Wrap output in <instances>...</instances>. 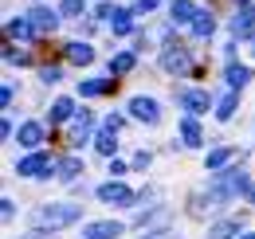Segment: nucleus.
<instances>
[{
  "mask_svg": "<svg viewBox=\"0 0 255 239\" xmlns=\"http://www.w3.org/2000/svg\"><path fill=\"white\" fill-rule=\"evenodd\" d=\"M161 216H165V208H153V212H145V216L137 220V228H149V224H153V220H161Z\"/></svg>",
  "mask_w": 255,
  "mask_h": 239,
  "instance_id": "30",
  "label": "nucleus"
},
{
  "mask_svg": "<svg viewBox=\"0 0 255 239\" xmlns=\"http://www.w3.org/2000/svg\"><path fill=\"white\" fill-rule=\"evenodd\" d=\"M196 16H200V8H196L192 0H173V4H169V20H173V24H192Z\"/></svg>",
  "mask_w": 255,
  "mask_h": 239,
  "instance_id": "11",
  "label": "nucleus"
},
{
  "mask_svg": "<svg viewBox=\"0 0 255 239\" xmlns=\"http://www.w3.org/2000/svg\"><path fill=\"white\" fill-rule=\"evenodd\" d=\"M43 133H47V129H43L39 121H24V125H20V145H28V149H35V145L43 141Z\"/></svg>",
  "mask_w": 255,
  "mask_h": 239,
  "instance_id": "16",
  "label": "nucleus"
},
{
  "mask_svg": "<svg viewBox=\"0 0 255 239\" xmlns=\"http://www.w3.org/2000/svg\"><path fill=\"white\" fill-rule=\"evenodd\" d=\"M157 4H161V0H137V4H133V12H141V16H145V12H153Z\"/></svg>",
  "mask_w": 255,
  "mask_h": 239,
  "instance_id": "31",
  "label": "nucleus"
},
{
  "mask_svg": "<svg viewBox=\"0 0 255 239\" xmlns=\"http://www.w3.org/2000/svg\"><path fill=\"white\" fill-rule=\"evenodd\" d=\"M177 98H181V106H185V110H189L192 118H196V114H204V110H208V106H212V98H208V94H204V90H181V94H177Z\"/></svg>",
  "mask_w": 255,
  "mask_h": 239,
  "instance_id": "10",
  "label": "nucleus"
},
{
  "mask_svg": "<svg viewBox=\"0 0 255 239\" xmlns=\"http://www.w3.org/2000/svg\"><path fill=\"white\" fill-rule=\"evenodd\" d=\"M4 35H8L12 43H16V39H20V43H28V39H35V24L28 20V16H24V20H8Z\"/></svg>",
  "mask_w": 255,
  "mask_h": 239,
  "instance_id": "12",
  "label": "nucleus"
},
{
  "mask_svg": "<svg viewBox=\"0 0 255 239\" xmlns=\"http://www.w3.org/2000/svg\"><path fill=\"white\" fill-rule=\"evenodd\" d=\"M71 114H75V102H71V98H59V102L47 110V121H51V125H59V121H67Z\"/></svg>",
  "mask_w": 255,
  "mask_h": 239,
  "instance_id": "19",
  "label": "nucleus"
},
{
  "mask_svg": "<svg viewBox=\"0 0 255 239\" xmlns=\"http://www.w3.org/2000/svg\"><path fill=\"white\" fill-rule=\"evenodd\" d=\"M236 4H240V12L232 20V31L240 39H248V35H255V0H236Z\"/></svg>",
  "mask_w": 255,
  "mask_h": 239,
  "instance_id": "6",
  "label": "nucleus"
},
{
  "mask_svg": "<svg viewBox=\"0 0 255 239\" xmlns=\"http://www.w3.org/2000/svg\"><path fill=\"white\" fill-rule=\"evenodd\" d=\"M16 173L20 177H51V173H59V165L51 153H28L24 161H16Z\"/></svg>",
  "mask_w": 255,
  "mask_h": 239,
  "instance_id": "3",
  "label": "nucleus"
},
{
  "mask_svg": "<svg viewBox=\"0 0 255 239\" xmlns=\"http://www.w3.org/2000/svg\"><path fill=\"white\" fill-rule=\"evenodd\" d=\"M236 106H240V94H236V90H232V94H224V98H220V106H216V118L228 121L232 114H236Z\"/></svg>",
  "mask_w": 255,
  "mask_h": 239,
  "instance_id": "23",
  "label": "nucleus"
},
{
  "mask_svg": "<svg viewBox=\"0 0 255 239\" xmlns=\"http://www.w3.org/2000/svg\"><path fill=\"white\" fill-rule=\"evenodd\" d=\"M149 161H153V153H149V149H141V153H137V157H133V169H145Z\"/></svg>",
  "mask_w": 255,
  "mask_h": 239,
  "instance_id": "32",
  "label": "nucleus"
},
{
  "mask_svg": "<svg viewBox=\"0 0 255 239\" xmlns=\"http://www.w3.org/2000/svg\"><path fill=\"white\" fill-rule=\"evenodd\" d=\"M4 63H8V67H28V51H16V47L8 43V47H4Z\"/></svg>",
  "mask_w": 255,
  "mask_h": 239,
  "instance_id": "26",
  "label": "nucleus"
},
{
  "mask_svg": "<svg viewBox=\"0 0 255 239\" xmlns=\"http://www.w3.org/2000/svg\"><path fill=\"white\" fill-rule=\"evenodd\" d=\"M248 79H252V71H248L244 63H228V87H232V90L248 87Z\"/></svg>",
  "mask_w": 255,
  "mask_h": 239,
  "instance_id": "18",
  "label": "nucleus"
},
{
  "mask_svg": "<svg viewBox=\"0 0 255 239\" xmlns=\"http://www.w3.org/2000/svg\"><path fill=\"white\" fill-rule=\"evenodd\" d=\"M110 31H114V35H137V31H133V12H129V8H118V12L110 16Z\"/></svg>",
  "mask_w": 255,
  "mask_h": 239,
  "instance_id": "14",
  "label": "nucleus"
},
{
  "mask_svg": "<svg viewBox=\"0 0 255 239\" xmlns=\"http://www.w3.org/2000/svg\"><path fill=\"white\" fill-rule=\"evenodd\" d=\"M95 149L102 153V157H114V149H118V137H114V129H102L95 137Z\"/></svg>",
  "mask_w": 255,
  "mask_h": 239,
  "instance_id": "22",
  "label": "nucleus"
},
{
  "mask_svg": "<svg viewBox=\"0 0 255 239\" xmlns=\"http://www.w3.org/2000/svg\"><path fill=\"white\" fill-rule=\"evenodd\" d=\"M98 200H102V204H137V200H141V192H133V188H126V184L110 180V184H102V188H98Z\"/></svg>",
  "mask_w": 255,
  "mask_h": 239,
  "instance_id": "5",
  "label": "nucleus"
},
{
  "mask_svg": "<svg viewBox=\"0 0 255 239\" xmlns=\"http://www.w3.org/2000/svg\"><path fill=\"white\" fill-rule=\"evenodd\" d=\"M181 141H185L189 149H200V145H204V129H200V121L192 118V114L181 121Z\"/></svg>",
  "mask_w": 255,
  "mask_h": 239,
  "instance_id": "13",
  "label": "nucleus"
},
{
  "mask_svg": "<svg viewBox=\"0 0 255 239\" xmlns=\"http://www.w3.org/2000/svg\"><path fill=\"white\" fill-rule=\"evenodd\" d=\"M39 79H43V83H59V79H63V71H59V67H43V71H39Z\"/></svg>",
  "mask_w": 255,
  "mask_h": 239,
  "instance_id": "29",
  "label": "nucleus"
},
{
  "mask_svg": "<svg viewBox=\"0 0 255 239\" xmlns=\"http://www.w3.org/2000/svg\"><path fill=\"white\" fill-rule=\"evenodd\" d=\"M28 20H32V24H35V31H43V35H51V31L59 28V12L43 8V4H35L32 12H28Z\"/></svg>",
  "mask_w": 255,
  "mask_h": 239,
  "instance_id": "8",
  "label": "nucleus"
},
{
  "mask_svg": "<svg viewBox=\"0 0 255 239\" xmlns=\"http://www.w3.org/2000/svg\"><path fill=\"white\" fill-rule=\"evenodd\" d=\"M212 31H216V20H212V12H200V16L192 20V35H196V39H208Z\"/></svg>",
  "mask_w": 255,
  "mask_h": 239,
  "instance_id": "21",
  "label": "nucleus"
},
{
  "mask_svg": "<svg viewBox=\"0 0 255 239\" xmlns=\"http://www.w3.org/2000/svg\"><path fill=\"white\" fill-rule=\"evenodd\" d=\"M129 114H133L137 121H149V125H153V121L161 118V106L153 102V98H145V94H137V98H129Z\"/></svg>",
  "mask_w": 255,
  "mask_h": 239,
  "instance_id": "7",
  "label": "nucleus"
},
{
  "mask_svg": "<svg viewBox=\"0 0 255 239\" xmlns=\"http://www.w3.org/2000/svg\"><path fill=\"white\" fill-rule=\"evenodd\" d=\"M248 196H252V200H255V188H252V192H248Z\"/></svg>",
  "mask_w": 255,
  "mask_h": 239,
  "instance_id": "38",
  "label": "nucleus"
},
{
  "mask_svg": "<svg viewBox=\"0 0 255 239\" xmlns=\"http://www.w3.org/2000/svg\"><path fill=\"white\" fill-rule=\"evenodd\" d=\"M0 212H4V220H12V216H16V204H12V200H4V204H0Z\"/></svg>",
  "mask_w": 255,
  "mask_h": 239,
  "instance_id": "37",
  "label": "nucleus"
},
{
  "mask_svg": "<svg viewBox=\"0 0 255 239\" xmlns=\"http://www.w3.org/2000/svg\"><path fill=\"white\" fill-rule=\"evenodd\" d=\"M12 98H16V90H12V87H0V106H8Z\"/></svg>",
  "mask_w": 255,
  "mask_h": 239,
  "instance_id": "34",
  "label": "nucleus"
},
{
  "mask_svg": "<svg viewBox=\"0 0 255 239\" xmlns=\"http://www.w3.org/2000/svg\"><path fill=\"white\" fill-rule=\"evenodd\" d=\"M118 236H122V224H114V220H98V224L83 228V239H118Z\"/></svg>",
  "mask_w": 255,
  "mask_h": 239,
  "instance_id": "9",
  "label": "nucleus"
},
{
  "mask_svg": "<svg viewBox=\"0 0 255 239\" xmlns=\"http://www.w3.org/2000/svg\"><path fill=\"white\" fill-rule=\"evenodd\" d=\"M133 63H137V55H133V51L114 55V59H110V75H114V79H118V75H129V71H133Z\"/></svg>",
  "mask_w": 255,
  "mask_h": 239,
  "instance_id": "20",
  "label": "nucleus"
},
{
  "mask_svg": "<svg viewBox=\"0 0 255 239\" xmlns=\"http://www.w3.org/2000/svg\"><path fill=\"white\" fill-rule=\"evenodd\" d=\"M126 173V161H118V157H110V177H122Z\"/></svg>",
  "mask_w": 255,
  "mask_h": 239,
  "instance_id": "33",
  "label": "nucleus"
},
{
  "mask_svg": "<svg viewBox=\"0 0 255 239\" xmlns=\"http://www.w3.org/2000/svg\"><path fill=\"white\" fill-rule=\"evenodd\" d=\"M141 239H177V232H169V228H165V232H153V236H141Z\"/></svg>",
  "mask_w": 255,
  "mask_h": 239,
  "instance_id": "36",
  "label": "nucleus"
},
{
  "mask_svg": "<svg viewBox=\"0 0 255 239\" xmlns=\"http://www.w3.org/2000/svg\"><path fill=\"white\" fill-rule=\"evenodd\" d=\"M59 12H63V16H79V12H83V0H63Z\"/></svg>",
  "mask_w": 255,
  "mask_h": 239,
  "instance_id": "28",
  "label": "nucleus"
},
{
  "mask_svg": "<svg viewBox=\"0 0 255 239\" xmlns=\"http://www.w3.org/2000/svg\"><path fill=\"white\" fill-rule=\"evenodd\" d=\"M161 67L169 71V75H185V71H196V63L185 47H177V43H169L165 47V55H161Z\"/></svg>",
  "mask_w": 255,
  "mask_h": 239,
  "instance_id": "4",
  "label": "nucleus"
},
{
  "mask_svg": "<svg viewBox=\"0 0 255 239\" xmlns=\"http://www.w3.org/2000/svg\"><path fill=\"white\" fill-rule=\"evenodd\" d=\"M79 169H83V161H75V157H67V161H59V177H63V180L79 177Z\"/></svg>",
  "mask_w": 255,
  "mask_h": 239,
  "instance_id": "27",
  "label": "nucleus"
},
{
  "mask_svg": "<svg viewBox=\"0 0 255 239\" xmlns=\"http://www.w3.org/2000/svg\"><path fill=\"white\" fill-rule=\"evenodd\" d=\"M67 59L75 67H87V63H95V47L91 43H67Z\"/></svg>",
  "mask_w": 255,
  "mask_h": 239,
  "instance_id": "15",
  "label": "nucleus"
},
{
  "mask_svg": "<svg viewBox=\"0 0 255 239\" xmlns=\"http://www.w3.org/2000/svg\"><path fill=\"white\" fill-rule=\"evenodd\" d=\"M208 192H212L208 200H212V204H220V200H232L236 192H252V184H248V173H244V169H232V173H224Z\"/></svg>",
  "mask_w": 255,
  "mask_h": 239,
  "instance_id": "2",
  "label": "nucleus"
},
{
  "mask_svg": "<svg viewBox=\"0 0 255 239\" xmlns=\"http://www.w3.org/2000/svg\"><path fill=\"white\" fill-rule=\"evenodd\" d=\"M83 94H114V79H87Z\"/></svg>",
  "mask_w": 255,
  "mask_h": 239,
  "instance_id": "24",
  "label": "nucleus"
},
{
  "mask_svg": "<svg viewBox=\"0 0 255 239\" xmlns=\"http://www.w3.org/2000/svg\"><path fill=\"white\" fill-rule=\"evenodd\" d=\"M122 121H126L122 114H110V118H106V129H122Z\"/></svg>",
  "mask_w": 255,
  "mask_h": 239,
  "instance_id": "35",
  "label": "nucleus"
},
{
  "mask_svg": "<svg viewBox=\"0 0 255 239\" xmlns=\"http://www.w3.org/2000/svg\"><path fill=\"white\" fill-rule=\"evenodd\" d=\"M83 216V208L79 204H43V208H35V224L39 228H67V224H75Z\"/></svg>",
  "mask_w": 255,
  "mask_h": 239,
  "instance_id": "1",
  "label": "nucleus"
},
{
  "mask_svg": "<svg viewBox=\"0 0 255 239\" xmlns=\"http://www.w3.org/2000/svg\"><path fill=\"white\" fill-rule=\"evenodd\" d=\"M252 51H255V43H252Z\"/></svg>",
  "mask_w": 255,
  "mask_h": 239,
  "instance_id": "40",
  "label": "nucleus"
},
{
  "mask_svg": "<svg viewBox=\"0 0 255 239\" xmlns=\"http://www.w3.org/2000/svg\"><path fill=\"white\" fill-rule=\"evenodd\" d=\"M240 239H255V236H240Z\"/></svg>",
  "mask_w": 255,
  "mask_h": 239,
  "instance_id": "39",
  "label": "nucleus"
},
{
  "mask_svg": "<svg viewBox=\"0 0 255 239\" xmlns=\"http://www.w3.org/2000/svg\"><path fill=\"white\" fill-rule=\"evenodd\" d=\"M240 236V220H220L208 228V239H236Z\"/></svg>",
  "mask_w": 255,
  "mask_h": 239,
  "instance_id": "17",
  "label": "nucleus"
},
{
  "mask_svg": "<svg viewBox=\"0 0 255 239\" xmlns=\"http://www.w3.org/2000/svg\"><path fill=\"white\" fill-rule=\"evenodd\" d=\"M232 157H236V149H228V145H224V149H212V153H208V161H204V165H208V169H224Z\"/></svg>",
  "mask_w": 255,
  "mask_h": 239,
  "instance_id": "25",
  "label": "nucleus"
}]
</instances>
